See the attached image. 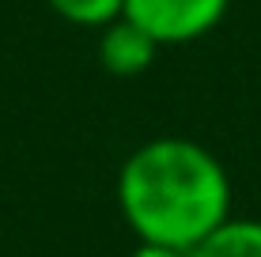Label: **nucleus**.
Listing matches in <instances>:
<instances>
[{
  "label": "nucleus",
  "instance_id": "f257e3e1",
  "mask_svg": "<svg viewBox=\"0 0 261 257\" xmlns=\"http://www.w3.org/2000/svg\"><path fill=\"white\" fill-rule=\"evenodd\" d=\"M118 208L140 242L190 253L231 216V178L204 144L155 136L121 163Z\"/></svg>",
  "mask_w": 261,
  "mask_h": 257
},
{
  "label": "nucleus",
  "instance_id": "f03ea898",
  "mask_svg": "<svg viewBox=\"0 0 261 257\" xmlns=\"http://www.w3.org/2000/svg\"><path fill=\"white\" fill-rule=\"evenodd\" d=\"M231 0H125V19L155 38V46H190L223 23Z\"/></svg>",
  "mask_w": 261,
  "mask_h": 257
},
{
  "label": "nucleus",
  "instance_id": "7ed1b4c3",
  "mask_svg": "<svg viewBox=\"0 0 261 257\" xmlns=\"http://www.w3.org/2000/svg\"><path fill=\"white\" fill-rule=\"evenodd\" d=\"M155 38L133 19H114L98 31V65L110 76H140L148 72V65L155 61Z\"/></svg>",
  "mask_w": 261,
  "mask_h": 257
},
{
  "label": "nucleus",
  "instance_id": "20e7f679",
  "mask_svg": "<svg viewBox=\"0 0 261 257\" xmlns=\"http://www.w3.org/2000/svg\"><path fill=\"white\" fill-rule=\"evenodd\" d=\"M190 257H261V219L227 216L193 246Z\"/></svg>",
  "mask_w": 261,
  "mask_h": 257
},
{
  "label": "nucleus",
  "instance_id": "39448f33",
  "mask_svg": "<svg viewBox=\"0 0 261 257\" xmlns=\"http://www.w3.org/2000/svg\"><path fill=\"white\" fill-rule=\"evenodd\" d=\"M53 12L72 26H91L102 31L106 23L121 19L125 15V0H46Z\"/></svg>",
  "mask_w": 261,
  "mask_h": 257
},
{
  "label": "nucleus",
  "instance_id": "423d86ee",
  "mask_svg": "<svg viewBox=\"0 0 261 257\" xmlns=\"http://www.w3.org/2000/svg\"><path fill=\"white\" fill-rule=\"evenodd\" d=\"M129 257H190L186 250H170V246H151V242H140Z\"/></svg>",
  "mask_w": 261,
  "mask_h": 257
}]
</instances>
